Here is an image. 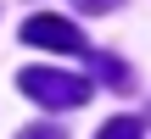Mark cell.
Masks as SVG:
<instances>
[{"label": "cell", "instance_id": "cell-1", "mask_svg": "<svg viewBox=\"0 0 151 139\" xmlns=\"http://www.w3.org/2000/svg\"><path fill=\"white\" fill-rule=\"evenodd\" d=\"M17 89H22L28 100L50 106V111H73V106L90 100V78H78V72H56V67H28V72H17Z\"/></svg>", "mask_w": 151, "mask_h": 139}, {"label": "cell", "instance_id": "cell-2", "mask_svg": "<svg viewBox=\"0 0 151 139\" xmlns=\"http://www.w3.org/2000/svg\"><path fill=\"white\" fill-rule=\"evenodd\" d=\"M22 39L39 45V50H62V56H78V50H84V33H78L67 17H56V11H34V17L22 22Z\"/></svg>", "mask_w": 151, "mask_h": 139}, {"label": "cell", "instance_id": "cell-3", "mask_svg": "<svg viewBox=\"0 0 151 139\" xmlns=\"http://www.w3.org/2000/svg\"><path fill=\"white\" fill-rule=\"evenodd\" d=\"M95 72H101L112 89H129V84H134V78H129V67H123L118 56H95Z\"/></svg>", "mask_w": 151, "mask_h": 139}, {"label": "cell", "instance_id": "cell-4", "mask_svg": "<svg viewBox=\"0 0 151 139\" xmlns=\"http://www.w3.org/2000/svg\"><path fill=\"white\" fill-rule=\"evenodd\" d=\"M140 134H146V123H140V117H112L95 139H140Z\"/></svg>", "mask_w": 151, "mask_h": 139}, {"label": "cell", "instance_id": "cell-5", "mask_svg": "<svg viewBox=\"0 0 151 139\" xmlns=\"http://www.w3.org/2000/svg\"><path fill=\"white\" fill-rule=\"evenodd\" d=\"M78 6H84V11H112L118 0H78Z\"/></svg>", "mask_w": 151, "mask_h": 139}, {"label": "cell", "instance_id": "cell-6", "mask_svg": "<svg viewBox=\"0 0 151 139\" xmlns=\"http://www.w3.org/2000/svg\"><path fill=\"white\" fill-rule=\"evenodd\" d=\"M22 139H62V134H56V128H28Z\"/></svg>", "mask_w": 151, "mask_h": 139}]
</instances>
